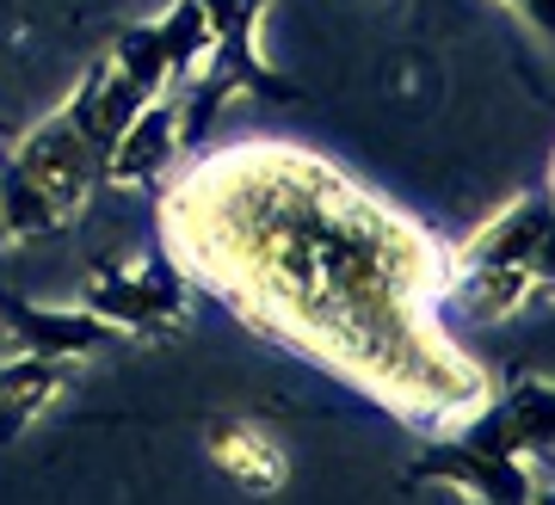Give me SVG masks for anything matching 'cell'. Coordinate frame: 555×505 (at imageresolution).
I'll return each instance as SVG.
<instances>
[{"mask_svg": "<svg viewBox=\"0 0 555 505\" xmlns=\"http://www.w3.org/2000/svg\"><path fill=\"white\" fill-rule=\"evenodd\" d=\"M160 222L185 277L408 426L456 431L494 394L488 370L438 327L451 247L334 160L291 142L217 148L167 192Z\"/></svg>", "mask_w": 555, "mask_h": 505, "instance_id": "6da1fadb", "label": "cell"}, {"mask_svg": "<svg viewBox=\"0 0 555 505\" xmlns=\"http://www.w3.org/2000/svg\"><path fill=\"white\" fill-rule=\"evenodd\" d=\"M13 167L56 204L62 222H75V216L93 204V185H100V148L80 137L62 112H50L43 124H31V130L13 142Z\"/></svg>", "mask_w": 555, "mask_h": 505, "instance_id": "7a4b0ae2", "label": "cell"}, {"mask_svg": "<svg viewBox=\"0 0 555 505\" xmlns=\"http://www.w3.org/2000/svg\"><path fill=\"white\" fill-rule=\"evenodd\" d=\"M173 155H179V105L160 87V93L142 99V112L105 148L100 179H112V185H155L160 173H173Z\"/></svg>", "mask_w": 555, "mask_h": 505, "instance_id": "3957f363", "label": "cell"}, {"mask_svg": "<svg viewBox=\"0 0 555 505\" xmlns=\"http://www.w3.org/2000/svg\"><path fill=\"white\" fill-rule=\"evenodd\" d=\"M451 266H537L550 272V210L543 197H518L494 210L481 229H469L463 247H451Z\"/></svg>", "mask_w": 555, "mask_h": 505, "instance_id": "277c9868", "label": "cell"}, {"mask_svg": "<svg viewBox=\"0 0 555 505\" xmlns=\"http://www.w3.org/2000/svg\"><path fill=\"white\" fill-rule=\"evenodd\" d=\"M543 277L550 272H537V266H456L444 296H456L463 321H476V327H506V321L525 314L531 296H543Z\"/></svg>", "mask_w": 555, "mask_h": 505, "instance_id": "5b68a950", "label": "cell"}, {"mask_svg": "<svg viewBox=\"0 0 555 505\" xmlns=\"http://www.w3.org/2000/svg\"><path fill=\"white\" fill-rule=\"evenodd\" d=\"M210 463L222 468V481L241 487V493H278L291 481V456L266 426L254 419H229V426H210Z\"/></svg>", "mask_w": 555, "mask_h": 505, "instance_id": "8992f818", "label": "cell"}, {"mask_svg": "<svg viewBox=\"0 0 555 505\" xmlns=\"http://www.w3.org/2000/svg\"><path fill=\"white\" fill-rule=\"evenodd\" d=\"M13 333H20L25 351H43V358H80L105 339V321L93 309H56V302H31V309H13Z\"/></svg>", "mask_w": 555, "mask_h": 505, "instance_id": "52a82bcc", "label": "cell"}, {"mask_svg": "<svg viewBox=\"0 0 555 505\" xmlns=\"http://www.w3.org/2000/svg\"><path fill=\"white\" fill-rule=\"evenodd\" d=\"M155 38H160V56H167V75L173 80H192L217 62V31H210L198 0H173L155 20Z\"/></svg>", "mask_w": 555, "mask_h": 505, "instance_id": "ba28073f", "label": "cell"}, {"mask_svg": "<svg viewBox=\"0 0 555 505\" xmlns=\"http://www.w3.org/2000/svg\"><path fill=\"white\" fill-rule=\"evenodd\" d=\"M0 229L13 234V241H43V234L62 229L56 204L31 185V179L13 167V155L0 160Z\"/></svg>", "mask_w": 555, "mask_h": 505, "instance_id": "9c48e42d", "label": "cell"}, {"mask_svg": "<svg viewBox=\"0 0 555 505\" xmlns=\"http://www.w3.org/2000/svg\"><path fill=\"white\" fill-rule=\"evenodd\" d=\"M112 68H118V75H130L142 87V93H160V87H167V56H160V38H155V25H124L118 31V43H112Z\"/></svg>", "mask_w": 555, "mask_h": 505, "instance_id": "30bf717a", "label": "cell"}, {"mask_svg": "<svg viewBox=\"0 0 555 505\" xmlns=\"http://www.w3.org/2000/svg\"><path fill=\"white\" fill-rule=\"evenodd\" d=\"M506 7H513V13H531V20H537V31L550 25V0H506Z\"/></svg>", "mask_w": 555, "mask_h": 505, "instance_id": "8fae6325", "label": "cell"}]
</instances>
